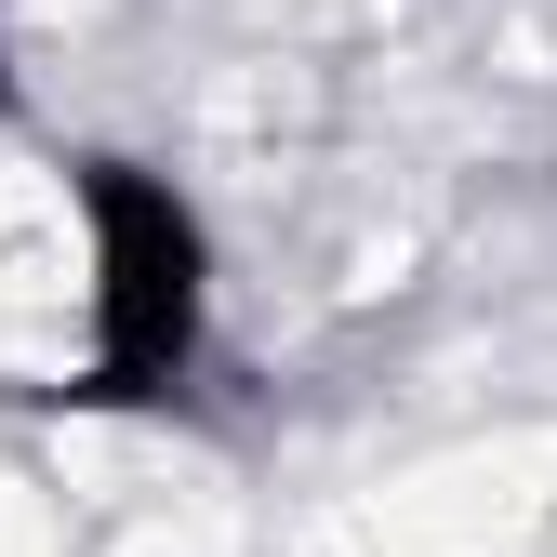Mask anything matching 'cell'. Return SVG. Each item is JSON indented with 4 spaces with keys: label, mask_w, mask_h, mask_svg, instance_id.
Returning a JSON list of instances; mask_svg holds the SVG:
<instances>
[{
    "label": "cell",
    "mask_w": 557,
    "mask_h": 557,
    "mask_svg": "<svg viewBox=\"0 0 557 557\" xmlns=\"http://www.w3.org/2000/svg\"><path fill=\"white\" fill-rule=\"evenodd\" d=\"M66 226H81V411H173L213 359L226 319V239L199 213V186H173L133 147L66 160Z\"/></svg>",
    "instance_id": "6da1fadb"
}]
</instances>
